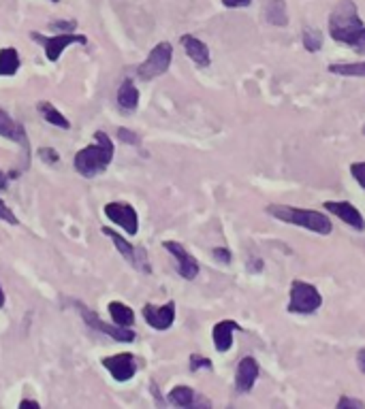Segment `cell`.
<instances>
[{
  "instance_id": "cell-1",
  "label": "cell",
  "mask_w": 365,
  "mask_h": 409,
  "mask_svg": "<svg viewBox=\"0 0 365 409\" xmlns=\"http://www.w3.org/2000/svg\"><path fill=\"white\" fill-rule=\"evenodd\" d=\"M327 28H329V36L336 43L351 47L359 55H365V24L355 0H338L336 7L329 11V17H327Z\"/></svg>"
},
{
  "instance_id": "cell-2",
  "label": "cell",
  "mask_w": 365,
  "mask_h": 409,
  "mask_svg": "<svg viewBox=\"0 0 365 409\" xmlns=\"http://www.w3.org/2000/svg\"><path fill=\"white\" fill-rule=\"evenodd\" d=\"M265 211L273 220L282 222V224L297 226V228L310 230V233L320 235V237H327V235L333 233L331 217L323 211H316V209H303V207H293V204H276L273 202V204H267Z\"/></svg>"
},
{
  "instance_id": "cell-3",
  "label": "cell",
  "mask_w": 365,
  "mask_h": 409,
  "mask_svg": "<svg viewBox=\"0 0 365 409\" xmlns=\"http://www.w3.org/2000/svg\"><path fill=\"white\" fill-rule=\"evenodd\" d=\"M95 143L84 147L75 154V160H73V166H75V171L81 175V177H88L92 179L101 173H105L109 169V164L114 160V154H116V147H114V141L109 139L107 133L99 130L95 133Z\"/></svg>"
},
{
  "instance_id": "cell-4",
  "label": "cell",
  "mask_w": 365,
  "mask_h": 409,
  "mask_svg": "<svg viewBox=\"0 0 365 409\" xmlns=\"http://www.w3.org/2000/svg\"><path fill=\"white\" fill-rule=\"evenodd\" d=\"M323 307L320 290L303 280H293L288 288V305L286 311L293 315H312Z\"/></svg>"
},
{
  "instance_id": "cell-5",
  "label": "cell",
  "mask_w": 365,
  "mask_h": 409,
  "mask_svg": "<svg viewBox=\"0 0 365 409\" xmlns=\"http://www.w3.org/2000/svg\"><path fill=\"white\" fill-rule=\"evenodd\" d=\"M171 62H173V45L169 41H162V43L154 45V49L148 53V58L139 64L137 75L143 81H152L160 75H165Z\"/></svg>"
},
{
  "instance_id": "cell-6",
  "label": "cell",
  "mask_w": 365,
  "mask_h": 409,
  "mask_svg": "<svg viewBox=\"0 0 365 409\" xmlns=\"http://www.w3.org/2000/svg\"><path fill=\"white\" fill-rule=\"evenodd\" d=\"M30 39L36 41L39 45H43L49 62H58L62 51L68 45H86L88 43V36L86 34H77V32H60L56 36H45L41 32H30Z\"/></svg>"
},
{
  "instance_id": "cell-7",
  "label": "cell",
  "mask_w": 365,
  "mask_h": 409,
  "mask_svg": "<svg viewBox=\"0 0 365 409\" xmlns=\"http://www.w3.org/2000/svg\"><path fill=\"white\" fill-rule=\"evenodd\" d=\"M75 307H77L79 315L84 318L86 326L95 328L97 332H103V334H107V337H112L114 341H120V343H133V341L137 339V332H135L133 328H129V326H118V324H114V322H112V324L103 322L92 309L86 307V305H81V303H75Z\"/></svg>"
},
{
  "instance_id": "cell-8",
  "label": "cell",
  "mask_w": 365,
  "mask_h": 409,
  "mask_svg": "<svg viewBox=\"0 0 365 409\" xmlns=\"http://www.w3.org/2000/svg\"><path fill=\"white\" fill-rule=\"evenodd\" d=\"M105 215L118 224L129 237H135L139 233V215L131 202L124 200H114L105 204Z\"/></svg>"
},
{
  "instance_id": "cell-9",
  "label": "cell",
  "mask_w": 365,
  "mask_h": 409,
  "mask_svg": "<svg viewBox=\"0 0 365 409\" xmlns=\"http://www.w3.org/2000/svg\"><path fill=\"white\" fill-rule=\"evenodd\" d=\"M103 235H107L109 239H112V243L116 246V250L122 254V258H126V263H129L131 267H135L137 271L145 273L148 275L152 269H150V260H148V252H145L143 248H135L131 246L129 241H126L124 237H120L116 230L112 228H103Z\"/></svg>"
},
{
  "instance_id": "cell-10",
  "label": "cell",
  "mask_w": 365,
  "mask_h": 409,
  "mask_svg": "<svg viewBox=\"0 0 365 409\" xmlns=\"http://www.w3.org/2000/svg\"><path fill=\"white\" fill-rule=\"evenodd\" d=\"M162 248H165L171 254V258H175L177 273L184 277V280H188V282L197 280L201 267L197 263V258L184 246H181L179 241H162Z\"/></svg>"
},
{
  "instance_id": "cell-11",
  "label": "cell",
  "mask_w": 365,
  "mask_h": 409,
  "mask_svg": "<svg viewBox=\"0 0 365 409\" xmlns=\"http://www.w3.org/2000/svg\"><path fill=\"white\" fill-rule=\"evenodd\" d=\"M101 365L109 371V375L120 384L129 382L137 373V358H135V354H131V352H122V354L107 356V358L101 360Z\"/></svg>"
},
{
  "instance_id": "cell-12",
  "label": "cell",
  "mask_w": 365,
  "mask_h": 409,
  "mask_svg": "<svg viewBox=\"0 0 365 409\" xmlns=\"http://www.w3.org/2000/svg\"><path fill=\"white\" fill-rule=\"evenodd\" d=\"M323 207L327 209V213L336 215L338 220L344 222V224H349L353 230H357V233L365 230V217L351 200H325Z\"/></svg>"
},
{
  "instance_id": "cell-13",
  "label": "cell",
  "mask_w": 365,
  "mask_h": 409,
  "mask_svg": "<svg viewBox=\"0 0 365 409\" xmlns=\"http://www.w3.org/2000/svg\"><path fill=\"white\" fill-rule=\"evenodd\" d=\"M143 320L154 330H169L175 322V301H167L165 305H143Z\"/></svg>"
},
{
  "instance_id": "cell-14",
  "label": "cell",
  "mask_w": 365,
  "mask_h": 409,
  "mask_svg": "<svg viewBox=\"0 0 365 409\" xmlns=\"http://www.w3.org/2000/svg\"><path fill=\"white\" fill-rule=\"evenodd\" d=\"M261 375V365L254 356H244L237 365V371H235V390L240 395H248L250 390L254 388Z\"/></svg>"
},
{
  "instance_id": "cell-15",
  "label": "cell",
  "mask_w": 365,
  "mask_h": 409,
  "mask_svg": "<svg viewBox=\"0 0 365 409\" xmlns=\"http://www.w3.org/2000/svg\"><path fill=\"white\" fill-rule=\"evenodd\" d=\"M179 43H181V47H184V51H186L188 58H190L199 68H207V66L212 64L210 47H207L203 41H201V39H197L194 34H181V36H179Z\"/></svg>"
},
{
  "instance_id": "cell-16",
  "label": "cell",
  "mask_w": 365,
  "mask_h": 409,
  "mask_svg": "<svg viewBox=\"0 0 365 409\" xmlns=\"http://www.w3.org/2000/svg\"><path fill=\"white\" fill-rule=\"evenodd\" d=\"M169 403L181 409L188 407H212V401H207L205 397H201L194 388L190 386H175L169 390Z\"/></svg>"
},
{
  "instance_id": "cell-17",
  "label": "cell",
  "mask_w": 365,
  "mask_h": 409,
  "mask_svg": "<svg viewBox=\"0 0 365 409\" xmlns=\"http://www.w3.org/2000/svg\"><path fill=\"white\" fill-rule=\"evenodd\" d=\"M237 330H242V326H240V322H235V320H221V322H216L214 328H212V339H214L216 352L227 354V352L233 347V334Z\"/></svg>"
},
{
  "instance_id": "cell-18",
  "label": "cell",
  "mask_w": 365,
  "mask_h": 409,
  "mask_svg": "<svg viewBox=\"0 0 365 409\" xmlns=\"http://www.w3.org/2000/svg\"><path fill=\"white\" fill-rule=\"evenodd\" d=\"M0 137H5L13 143H20L28 150V139H26V130L22 124H17L15 120L9 118L7 111L0 109Z\"/></svg>"
},
{
  "instance_id": "cell-19",
  "label": "cell",
  "mask_w": 365,
  "mask_h": 409,
  "mask_svg": "<svg viewBox=\"0 0 365 409\" xmlns=\"http://www.w3.org/2000/svg\"><path fill=\"white\" fill-rule=\"evenodd\" d=\"M265 15V22L276 26V28H284L288 26V7H286V0H269L263 9Z\"/></svg>"
},
{
  "instance_id": "cell-20",
  "label": "cell",
  "mask_w": 365,
  "mask_h": 409,
  "mask_svg": "<svg viewBox=\"0 0 365 409\" xmlns=\"http://www.w3.org/2000/svg\"><path fill=\"white\" fill-rule=\"evenodd\" d=\"M118 105L124 111H135L139 107V90L133 79H124L118 88Z\"/></svg>"
},
{
  "instance_id": "cell-21",
  "label": "cell",
  "mask_w": 365,
  "mask_h": 409,
  "mask_svg": "<svg viewBox=\"0 0 365 409\" xmlns=\"http://www.w3.org/2000/svg\"><path fill=\"white\" fill-rule=\"evenodd\" d=\"M20 51L15 47H5L0 49V77H13L20 70Z\"/></svg>"
},
{
  "instance_id": "cell-22",
  "label": "cell",
  "mask_w": 365,
  "mask_h": 409,
  "mask_svg": "<svg viewBox=\"0 0 365 409\" xmlns=\"http://www.w3.org/2000/svg\"><path fill=\"white\" fill-rule=\"evenodd\" d=\"M109 309V315H112V322L118 324V326H133L135 324V311L126 305V303H120V301H112L107 305Z\"/></svg>"
},
{
  "instance_id": "cell-23",
  "label": "cell",
  "mask_w": 365,
  "mask_h": 409,
  "mask_svg": "<svg viewBox=\"0 0 365 409\" xmlns=\"http://www.w3.org/2000/svg\"><path fill=\"white\" fill-rule=\"evenodd\" d=\"M327 70L340 77H365V62H333Z\"/></svg>"
},
{
  "instance_id": "cell-24",
  "label": "cell",
  "mask_w": 365,
  "mask_h": 409,
  "mask_svg": "<svg viewBox=\"0 0 365 409\" xmlns=\"http://www.w3.org/2000/svg\"><path fill=\"white\" fill-rule=\"evenodd\" d=\"M323 43H325V36L318 28H312V26H305L303 32H301V45L307 53H316L323 49Z\"/></svg>"
},
{
  "instance_id": "cell-25",
  "label": "cell",
  "mask_w": 365,
  "mask_h": 409,
  "mask_svg": "<svg viewBox=\"0 0 365 409\" xmlns=\"http://www.w3.org/2000/svg\"><path fill=\"white\" fill-rule=\"evenodd\" d=\"M39 114L43 116L45 122H49L51 126L56 128H62V130H68L71 128V122L60 114V111L53 107L51 103H39Z\"/></svg>"
},
{
  "instance_id": "cell-26",
  "label": "cell",
  "mask_w": 365,
  "mask_h": 409,
  "mask_svg": "<svg viewBox=\"0 0 365 409\" xmlns=\"http://www.w3.org/2000/svg\"><path fill=\"white\" fill-rule=\"evenodd\" d=\"M349 171H351L353 179L359 183V188L365 190V160H361V162H353V164L349 166Z\"/></svg>"
},
{
  "instance_id": "cell-27",
  "label": "cell",
  "mask_w": 365,
  "mask_h": 409,
  "mask_svg": "<svg viewBox=\"0 0 365 409\" xmlns=\"http://www.w3.org/2000/svg\"><path fill=\"white\" fill-rule=\"evenodd\" d=\"M188 367H190L192 373H197L199 369H214L212 360H210L207 356H201V354H190V358H188Z\"/></svg>"
},
{
  "instance_id": "cell-28",
  "label": "cell",
  "mask_w": 365,
  "mask_h": 409,
  "mask_svg": "<svg viewBox=\"0 0 365 409\" xmlns=\"http://www.w3.org/2000/svg\"><path fill=\"white\" fill-rule=\"evenodd\" d=\"M338 409H363L365 403L361 399H355V397H349V395H342L336 403Z\"/></svg>"
},
{
  "instance_id": "cell-29",
  "label": "cell",
  "mask_w": 365,
  "mask_h": 409,
  "mask_svg": "<svg viewBox=\"0 0 365 409\" xmlns=\"http://www.w3.org/2000/svg\"><path fill=\"white\" fill-rule=\"evenodd\" d=\"M0 220L3 222H7V224H11V226H17L20 224V220H17V215L7 207V202L0 198Z\"/></svg>"
},
{
  "instance_id": "cell-30",
  "label": "cell",
  "mask_w": 365,
  "mask_h": 409,
  "mask_svg": "<svg viewBox=\"0 0 365 409\" xmlns=\"http://www.w3.org/2000/svg\"><path fill=\"white\" fill-rule=\"evenodd\" d=\"M212 254H214V258L218 260V263H223V265H231L233 263V254H231L229 248H214Z\"/></svg>"
},
{
  "instance_id": "cell-31",
  "label": "cell",
  "mask_w": 365,
  "mask_h": 409,
  "mask_svg": "<svg viewBox=\"0 0 365 409\" xmlns=\"http://www.w3.org/2000/svg\"><path fill=\"white\" fill-rule=\"evenodd\" d=\"M39 158L47 164H56L60 160V154L56 150H51V147H41L39 150Z\"/></svg>"
},
{
  "instance_id": "cell-32",
  "label": "cell",
  "mask_w": 365,
  "mask_h": 409,
  "mask_svg": "<svg viewBox=\"0 0 365 409\" xmlns=\"http://www.w3.org/2000/svg\"><path fill=\"white\" fill-rule=\"evenodd\" d=\"M118 137H120V141L129 143V145H139V137L135 133H131L129 128H118Z\"/></svg>"
},
{
  "instance_id": "cell-33",
  "label": "cell",
  "mask_w": 365,
  "mask_h": 409,
  "mask_svg": "<svg viewBox=\"0 0 365 409\" xmlns=\"http://www.w3.org/2000/svg\"><path fill=\"white\" fill-rule=\"evenodd\" d=\"M75 26H77L75 20H62V22H51L49 24L51 30H62V32H73V30H75Z\"/></svg>"
},
{
  "instance_id": "cell-34",
  "label": "cell",
  "mask_w": 365,
  "mask_h": 409,
  "mask_svg": "<svg viewBox=\"0 0 365 409\" xmlns=\"http://www.w3.org/2000/svg\"><path fill=\"white\" fill-rule=\"evenodd\" d=\"M223 5L227 9H246L252 5V0H223Z\"/></svg>"
},
{
  "instance_id": "cell-35",
  "label": "cell",
  "mask_w": 365,
  "mask_h": 409,
  "mask_svg": "<svg viewBox=\"0 0 365 409\" xmlns=\"http://www.w3.org/2000/svg\"><path fill=\"white\" fill-rule=\"evenodd\" d=\"M248 269H250L252 273H261V271H263V260H261V258H252L250 265H248Z\"/></svg>"
},
{
  "instance_id": "cell-36",
  "label": "cell",
  "mask_w": 365,
  "mask_h": 409,
  "mask_svg": "<svg viewBox=\"0 0 365 409\" xmlns=\"http://www.w3.org/2000/svg\"><path fill=\"white\" fill-rule=\"evenodd\" d=\"M357 367H359V371L365 375V347H361L359 352H357Z\"/></svg>"
},
{
  "instance_id": "cell-37",
  "label": "cell",
  "mask_w": 365,
  "mask_h": 409,
  "mask_svg": "<svg viewBox=\"0 0 365 409\" xmlns=\"http://www.w3.org/2000/svg\"><path fill=\"white\" fill-rule=\"evenodd\" d=\"M39 407H41L39 401H32V399H24L20 403V409H39Z\"/></svg>"
},
{
  "instance_id": "cell-38",
  "label": "cell",
  "mask_w": 365,
  "mask_h": 409,
  "mask_svg": "<svg viewBox=\"0 0 365 409\" xmlns=\"http://www.w3.org/2000/svg\"><path fill=\"white\" fill-rule=\"evenodd\" d=\"M7 183H9V177L0 171V190H7Z\"/></svg>"
},
{
  "instance_id": "cell-39",
  "label": "cell",
  "mask_w": 365,
  "mask_h": 409,
  "mask_svg": "<svg viewBox=\"0 0 365 409\" xmlns=\"http://www.w3.org/2000/svg\"><path fill=\"white\" fill-rule=\"evenodd\" d=\"M5 307V290H3V286H0V309Z\"/></svg>"
},
{
  "instance_id": "cell-40",
  "label": "cell",
  "mask_w": 365,
  "mask_h": 409,
  "mask_svg": "<svg viewBox=\"0 0 365 409\" xmlns=\"http://www.w3.org/2000/svg\"><path fill=\"white\" fill-rule=\"evenodd\" d=\"M361 135L365 137V124H363V128H361Z\"/></svg>"
},
{
  "instance_id": "cell-41",
  "label": "cell",
  "mask_w": 365,
  "mask_h": 409,
  "mask_svg": "<svg viewBox=\"0 0 365 409\" xmlns=\"http://www.w3.org/2000/svg\"><path fill=\"white\" fill-rule=\"evenodd\" d=\"M51 3H60V0H51Z\"/></svg>"
}]
</instances>
